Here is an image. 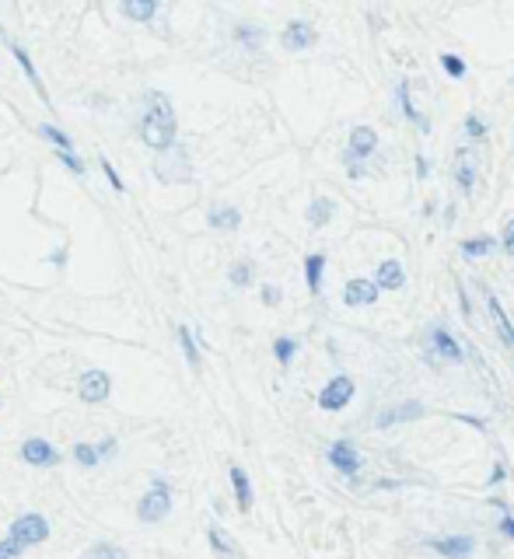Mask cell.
I'll use <instances>...</instances> for the list:
<instances>
[{"mask_svg":"<svg viewBox=\"0 0 514 559\" xmlns=\"http://www.w3.org/2000/svg\"><path fill=\"white\" fill-rule=\"evenodd\" d=\"M11 542H18L21 549H28V546H39L49 538V521L43 514H21L14 524H11V535H7Z\"/></svg>","mask_w":514,"mask_h":559,"instance_id":"277c9868","label":"cell"},{"mask_svg":"<svg viewBox=\"0 0 514 559\" xmlns=\"http://www.w3.org/2000/svg\"><path fill=\"white\" fill-rule=\"evenodd\" d=\"M39 133H43L45 140H53V143H56V151H63V154H74V140H70L63 129H56L53 123H43V126H39Z\"/></svg>","mask_w":514,"mask_h":559,"instance_id":"4316f807","label":"cell"},{"mask_svg":"<svg viewBox=\"0 0 514 559\" xmlns=\"http://www.w3.org/2000/svg\"><path fill=\"white\" fill-rule=\"evenodd\" d=\"M346 175H350V178H360V175H364V165H350Z\"/></svg>","mask_w":514,"mask_h":559,"instance_id":"bcb514c9","label":"cell"},{"mask_svg":"<svg viewBox=\"0 0 514 559\" xmlns=\"http://www.w3.org/2000/svg\"><path fill=\"white\" fill-rule=\"evenodd\" d=\"M427 546L444 559H472V553H476L472 535H441V538H427Z\"/></svg>","mask_w":514,"mask_h":559,"instance_id":"ba28073f","label":"cell"},{"mask_svg":"<svg viewBox=\"0 0 514 559\" xmlns=\"http://www.w3.org/2000/svg\"><path fill=\"white\" fill-rule=\"evenodd\" d=\"M466 133H469L472 140H483V136H486V123H483L479 116H469V119H466Z\"/></svg>","mask_w":514,"mask_h":559,"instance_id":"d590c367","label":"cell"},{"mask_svg":"<svg viewBox=\"0 0 514 559\" xmlns=\"http://www.w3.org/2000/svg\"><path fill=\"white\" fill-rule=\"evenodd\" d=\"M102 458H105L102 444H74V462H77V465H85V469H95V465H98Z\"/></svg>","mask_w":514,"mask_h":559,"instance_id":"484cf974","label":"cell"},{"mask_svg":"<svg viewBox=\"0 0 514 559\" xmlns=\"http://www.w3.org/2000/svg\"><path fill=\"white\" fill-rule=\"evenodd\" d=\"M11 53H14V60H18V67L25 70V77L32 81V87L39 91V98H43L45 105H49V94H45V87H43V77H39V70H36V63L28 60V53H25L21 45H11Z\"/></svg>","mask_w":514,"mask_h":559,"instance_id":"44dd1931","label":"cell"},{"mask_svg":"<svg viewBox=\"0 0 514 559\" xmlns=\"http://www.w3.org/2000/svg\"><path fill=\"white\" fill-rule=\"evenodd\" d=\"M375 151H378V133L371 126H353L350 129V143H346L343 161H346V165H360V161L371 158Z\"/></svg>","mask_w":514,"mask_h":559,"instance_id":"52a82bcc","label":"cell"},{"mask_svg":"<svg viewBox=\"0 0 514 559\" xmlns=\"http://www.w3.org/2000/svg\"><path fill=\"white\" fill-rule=\"evenodd\" d=\"M294 353H298V340L294 336H280L277 343H273V357H277V364H291L294 360Z\"/></svg>","mask_w":514,"mask_h":559,"instance_id":"83f0119b","label":"cell"},{"mask_svg":"<svg viewBox=\"0 0 514 559\" xmlns=\"http://www.w3.org/2000/svg\"><path fill=\"white\" fill-rule=\"evenodd\" d=\"M171 514V486L168 479H161V475H154V482H151V489L140 496V504H136V517L144 521V524H154V521H165Z\"/></svg>","mask_w":514,"mask_h":559,"instance_id":"7a4b0ae2","label":"cell"},{"mask_svg":"<svg viewBox=\"0 0 514 559\" xmlns=\"http://www.w3.org/2000/svg\"><path fill=\"white\" fill-rule=\"evenodd\" d=\"M497 249V241L490 238V234H476V238H466L462 241V256L466 259H483V256H490Z\"/></svg>","mask_w":514,"mask_h":559,"instance_id":"cb8c5ba5","label":"cell"},{"mask_svg":"<svg viewBox=\"0 0 514 559\" xmlns=\"http://www.w3.org/2000/svg\"><path fill=\"white\" fill-rule=\"evenodd\" d=\"M322 280H326V256H322V252H311V256L304 259V283H308L311 294H318V291H322Z\"/></svg>","mask_w":514,"mask_h":559,"instance_id":"d6986e66","label":"cell"},{"mask_svg":"<svg viewBox=\"0 0 514 559\" xmlns=\"http://www.w3.org/2000/svg\"><path fill=\"white\" fill-rule=\"evenodd\" d=\"M21 556V546L11 542V538H0V559H18Z\"/></svg>","mask_w":514,"mask_h":559,"instance_id":"8d00e7d4","label":"cell"},{"mask_svg":"<svg viewBox=\"0 0 514 559\" xmlns=\"http://www.w3.org/2000/svg\"><path fill=\"white\" fill-rule=\"evenodd\" d=\"M459 423H469L472 430H486V420H476V416H455Z\"/></svg>","mask_w":514,"mask_h":559,"instance_id":"ab89813d","label":"cell"},{"mask_svg":"<svg viewBox=\"0 0 514 559\" xmlns=\"http://www.w3.org/2000/svg\"><path fill=\"white\" fill-rule=\"evenodd\" d=\"M85 559H127V549H119V546H112V542H98V546L87 549Z\"/></svg>","mask_w":514,"mask_h":559,"instance_id":"4dcf8cb0","label":"cell"},{"mask_svg":"<svg viewBox=\"0 0 514 559\" xmlns=\"http://www.w3.org/2000/svg\"><path fill=\"white\" fill-rule=\"evenodd\" d=\"M207 538H210V546H214V553H217V556L235 559V549H231V542L224 538V531H220V528H210V531H207Z\"/></svg>","mask_w":514,"mask_h":559,"instance_id":"d6a6232c","label":"cell"},{"mask_svg":"<svg viewBox=\"0 0 514 559\" xmlns=\"http://www.w3.org/2000/svg\"><path fill=\"white\" fill-rule=\"evenodd\" d=\"M175 105L165 91H151L147 94V105H144V116H140V136L151 151L165 154L175 147Z\"/></svg>","mask_w":514,"mask_h":559,"instance_id":"6da1fadb","label":"cell"},{"mask_svg":"<svg viewBox=\"0 0 514 559\" xmlns=\"http://www.w3.org/2000/svg\"><path fill=\"white\" fill-rule=\"evenodd\" d=\"M417 175H420V178H427L430 175V161L424 158V154H417Z\"/></svg>","mask_w":514,"mask_h":559,"instance_id":"b9f144b4","label":"cell"},{"mask_svg":"<svg viewBox=\"0 0 514 559\" xmlns=\"http://www.w3.org/2000/svg\"><path fill=\"white\" fill-rule=\"evenodd\" d=\"M424 416V402L420 398H406L402 406H388L385 413H378V430H388V427H395V423H413V420H420Z\"/></svg>","mask_w":514,"mask_h":559,"instance_id":"30bf717a","label":"cell"},{"mask_svg":"<svg viewBox=\"0 0 514 559\" xmlns=\"http://www.w3.org/2000/svg\"><path fill=\"white\" fill-rule=\"evenodd\" d=\"M395 98H399V109H402V116L413 123L417 129H424V133H430V119H424L420 112H417V105H413V98H409V81L402 77L399 81V87H395Z\"/></svg>","mask_w":514,"mask_h":559,"instance_id":"e0dca14e","label":"cell"},{"mask_svg":"<svg viewBox=\"0 0 514 559\" xmlns=\"http://www.w3.org/2000/svg\"><path fill=\"white\" fill-rule=\"evenodd\" d=\"M175 336H178L182 353H186V364H189V367H200V349H196V336H193V329H189V325H178V329H175Z\"/></svg>","mask_w":514,"mask_h":559,"instance_id":"d4e9b609","label":"cell"},{"mask_svg":"<svg viewBox=\"0 0 514 559\" xmlns=\"http://www.w3.org/2000/svg\"><path fill=\"white\" fill-rule=\"evenodd\" d=\"M207 224L217 227V231H235V227L242 224V214H238L235 207H214V210L207 214Z\"/></svg>","mask_w":514,"mask_h":559,"instance_id":"603a6c76","label":"cell"},{"mask_svg":"<svg viewBox=\"0 0 514 559\" xmlns=\"http://www.w3.org/2000/svg\"><path fill=\"white\" fill-rule=\"evenodd\" d=\"M21 462H28V465H36V469H49V465H56L60 462V451L43 440V437H28L25 444H21Z\"/></svg>","mask_w":514,"mask_h":559,"instance_id":"8fae6325","label":"cell"},{"mask_svg":"<svg viewBox=\"0 0 514 559\" xmlns=\"http://www.w3.org/2000/svg\"><path fill=\"white\" fill-rule=\"evenodd\" d=\"M437 60H441V67H444V74H448V77H455V81H462V77H466V60H462L459 53H441Z\"/></svg>","mask_w":514,"mask_h":559,"instance_id":"f1b7e54d","label":"cell"},{"mask_svg":"<svg viewBox=\"0 0 514 559\" xmlns=\"http://www.w3.org/2000/svg\"><path fill=\"white\" fill-rule=\"evenodd\" d=\"M333 214H336V203H333L329 196L311 200V207L304 210V217H308V224H311V227H326V224L333 220Z\"/></svg>","mask_w":514,"mask_h":559,"instance_id":"ffe728a7","label":"cell"},{"mask_svg":"<svg viewBox=\"0 0 514 559\" xmlns=\"http://www.w3.org/2000/svg\"><path fill=\"white\" fill-rule=\"evenodd\" d=\"M318 39V32H315V25H308V21H291L287 28H284V36H280V45L287 49V53H304V49H311Z\"/></svg>","mask_w":514,"mask_h":559,"instance_id":"7c38bea8","label":"cell"},{"mask_svg":"<svg viewBox=\"0 0 514 559\" xmlns=\"http://www.w3.org/2000/svg\"><path fill=\"white\" fill-rule=\"evenodd\" d=\"M262 301L277 304V301H280V291H277V287H266V291H262Z\"/></svg>","mask_w":514,"mask_h":559,"instance_id":"7bdbcfd3","label":"cell"},{"mask_svg":"<svg viewBox=\"0 0 514 559\" xmlns=\"http://www.w3.org/2000/svg\"><path fill=\"white\" fill-rule=\"evenodd\" d=\"M329 465L343 475V479H357L360 472V451H357V444L353 440H333L329 444Z\"/></svg>","mask_w":514,"mask_h":559,"instance_id":"5b68a950","label":"cell"},{"mask_svg":"<svg viewBox=\"0 0 514 559\" xmlns=\"http://www.w3.org/2000/svg\"><path fill=\"white\" fill-rule=\"evenodd\" d=\"M109 391H112V378H109L105 371H98V367H91V371H85V374L77 378V395H81L85 402H105Z\"/></svg>","mask_w":514,"mask_h":559,"instance_id":"9c48e42d","label":"cell"},{"mask_svg":"<svg viewBox=\"0 0 514 559\" xmlns=\"http://www.w3.org/2000/svg\"><path fill=\"white\" fill-rule=\"evenodd\" d=\"M235 39H238L242 45H249V49H259V45L266 43V32H262V28H256V25H238Z\"/></svg>","mask_w":514,"mask_h":559,"instance_id":"f546056e","label":"cell"},{"mask_svg":"<svg viewBox=\"0 0 514 559\" xmlns=\"http://www.w3.org/2000/svg\"><path fill=\"white\" fill-rule=\"evenodd\" d=\"M119 11L127 14L129 21H151L158 14V0H123Z\"/></svg>","mask_w":514,"mask_h":559,"instance_id":"7402d4cb","label":"cell"},{"mask_svg":"<svg viewBox=\"0 0 514 559\" xmlns=\"http://www.w3.org/2000/svg\"><path fill=\"white\" fill-rule=\"evenodd\" d=\"M60 161H63V165H67L74 175H85V165H81V158H77V154H63V151H60Z\"/></svg>","mask_w":514,"mask_h":559,"instance_id":"f35d334b","label":"cell"},{"mask_svg":"<svg viewBox=\"0 0 514 559\" xmlns=\"http://www.w3.org/2000/svg\"><path fill=\"white\" fill-rule=\"evenodd\" d=\"M378 283H371V280H364V276H357V280H350L346 287H343V304L346 308H364V304H375L378 301Z\"/></svg>","mask_w":514,"mask_h":559,"instance_id":"4fadbf2b","label":"cell"},{"mask_svg":"<svg viewBox=\"0 0 514 559\" xmlns=\"http://www.w3.org/2000/svg\"><path fill=\"white\" fill-rule=\"evenodd\" d=\"M462 346H459V340L444 329V325H434L427 332V360H434V364H462Z\"/></svg>","mask_w":514,"mask_h":559,"instance_id":"3957f363","label":"cell"},{"mask_svg":"<svg viewBox=\"0 0 514 559\" xmlns=\"http://www.w3.org/2000/svg\"><path fill=\"white\" fill-rule=\"evenodd\" d=\"M455 182L462 185V192H472V185H476V151L472 147H462L455 158Z\"/></svg>","mask_w":514,"mask_h":559,"instance_id":"5bb4252c","label":"cell"},{"mask_svg":"<svg viewBox=\"0 0 514 559\" xmlns=\"http://www.w3.org/2000/svg\"><path fill=\"white\" fill-rule=\"evenodd\" d=\"M493 507L500 511V535L514 542V514H511V507H508V504H500V500H493Z\"/></svg>","mask_w":514,"mask_h":559,"instance_id":"836d02e7","label":"cell"},{"mask_svg":"<svg viewBox=\"0 0 514 559\" xmlns=\"http://www.w3.org/2000/svg\"><path fill=\"white\" fill-rule=\"evenodd\" d=\"M49 262H53V266H63V262H67V252H63V249H56V252L49 256Z\"/></svg>","mask_w":514,"mask_h":559,"instance_id":"ee69618b","label":"cell"},{"mask_svg":"<svg viewBox=\"0 0 514 559\" xmlns=\"http://www.w3.org/2000/svg\"><path fill=\"white\" fill-rule=\"evenodd\" d=\"M455 217H459V210H455V203H448V207H444V224H451Z\"/></svg>","mask_w":514,"mask_h":559,"instance_id":"f6af8a7d","label":"cell"},{"mask_svg":"<svg viewBox=\"0 0 514 559\" xmlns=\"http://www.w3.org/2000/svg\"><path fill=\"white\" fill-rule=\"evenodd\" d=\"M227 280H231L235 287H249V283H252V262H235L231 273H227Z\"/></svg>","mask_w":514,"mask_h":559,"instance_id":"1f68e13d","label":"cell"},{"mask_svg":"<svg viewBox=\"0 0 514 559\" xmlns=\"http://www.w3.org/2000/svg\"><path fill=\"white\" fill-rule=\"evenodd\" d=\"M504 465H500V462H497V465H493V472H490V479H486V482H490V486H497V482H504Z\"/></svg>","mask_w":514,"mask_h":559,"instance_id":"60d3db41","label":"cell"},{"mask_svg":"<svg viewBox=\"0 0 514 559\" xmlns=\"http://www.w3.org/2000/svg\"><path fill=\"white\" fill-rule=\"evenodd\" d=\"M231 489H235V504H238V511L249 514V511H252V482H249V475H245L242 465H231Z\"/></svg>","mask_w":514,"mask_h":559,"instance_id":"9a60e30c","label":"cell"},{"mask_svg":"<svg viewBox=\"0 0 514 559\" xmlns=\"http://www.w3.org/2000/svg\"><path fill=\"white\" fill-rule=\"evenodd\" d=\"M98 165H102V172H105V178H109V185H112V189H119V192H127V182H123V178H119V172H116V168H112V161H109V158H105V154H102V158H98Z\"/></svg>","mask_w":514,"mask_h":559,"instance_id":"e575fe53","label":"cell"},{"mask_svg":"<svg viewBox=\"0 0 514 559\" xmlns=\"http://www.w3.org/2000/svg\"><path fill=\"white\" fill-rule=\"evenodd\" d=\"M350 398H353V378H346V374H336L329 385L318 391V409H326V413H340L343 406H350Z\"/></svg>","mask_w":514,"mask_h":559,"instance_id":"8992f818","label":"cell"},{"mask_svg":"<svg viewBox=\"0 0 514 559\" xmlns=\"http://www.w3.org/2000/svg\"><path fill=\"white\" fill-rule=\"evenodd\" d=\"M375 283H378V291H399V287L406 283V269L399 266V259H385V262L378 266Z\"/></svg>","mask_w":514,"mask_h":559,"instance_id":"2e32d148","label":"cell"},{"mask_svg":"<svg viewBox=\"0 0 514 559\" xmlns=\"http://www.w3.org/2000/svg\"><path fill=\"white\" fill-rule=\"evenodd\" d=\"M486 308H490V318H493V325H497V332H500V343L514 346V322L508 318V311L500 308V301H497L493 294H486Z\"/></svg>","mask_w":514,"mask_h":559,"instance_id":"ac0fdd59","label":"cell"},{"mask_svg":"<svg viewBox=\"0 0 514 559\" xmlns=\"http://www.w3.org/2000/svg\"><path fill=\"white\" fill-rule=\"evenodd\" d=\"M500 249H504L508 256H514V220H508V224H504V234H500Z\"/></svg>","mask_w":514,"mask_h":559,"instance_id":"74e56055","label":"cell"}]
</instances>
